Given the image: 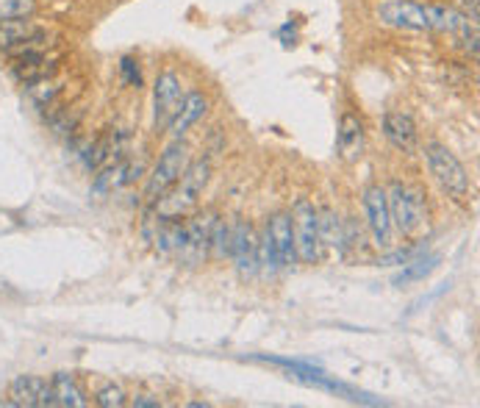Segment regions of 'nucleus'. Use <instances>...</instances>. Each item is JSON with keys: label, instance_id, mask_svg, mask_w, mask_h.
<instances>
[{"label": "nucleus", "instance_id": "f257e3e1", "mask_svg": "<svg viewBox=\"0 0 480 408\" xmlns=\"http://www.w3.org/2000/svg\"><path fill=\"white\" fill-rule=\"evenodd\" d=\"M209 178H212V162L209 159H200V162L189 164L186 173L178 178V183L153 203V209H156L153 220H181V217H186L194 209V203L203 194Z\"/></svg>", "mask_w": 480, "mask_h": 408}, {"label": "nucleus", "instance_id": "f03ea898", "mask_svg": "<svg viewBox=\"0 0 480 408\" xmlns=\"http://www.w3.org/2000/svg\"><path fill=\"white\" fill-rule=\"evenodd\" d=\"M386 200H389V214H391V225L402 234V236H414L423 231L428 212H425V200L420 194V189H411L400 181H391L386 189Z\"/></svg>", "mask_w": 480, "mask_h": 408}, {"label": "nucleus", "instance_id": "7ed1b4c3", "mask_svg": "<svg viewBox=\"0 0 480 408\" xmlns=\"http://www.w3.org/2000/svg\"><path fill=\"white\" fill-rule=\"evenodd\" d=\"M425 159H428V167H431L436 183H439L453 200L464 203V200L469 197L472 186H469V173H466V167L458 162V156L450 153L444 145L431 142V145H425Z\"/></svg>", "mask_w": 480, "mask_h": 408}, {"label": "nucleus", "instance_id": "20e7f679", "mask_svg": "<svg viewBox=\"0 0 480 408\" xmlns=\"http://www.w3.org/2000/svg\"><path fill=\"white\" fill-rule=\"evenodd\" d=\"M186 167H189V148L181 142V140H175L162 156H159V162H156V167H153V173H151V178H148V186H145V200L153 203L162 197V194H167L175 183H178V178L186 173Z\"/></svg>", "mask_w": 480, "mask_h": 408}, {"label": "nucleus", "instance_id": "39448f33", "mask_svg": "<svg viewBox=\"0 0 480 408\" xmlns=\"http://www.w3.org/2000/svg\"><path fill=\"white\" fill-rule=\"evenodd\" d=\"M292 231H295V250L297 258L306 264H317L322 258V239H319V220L317 209L308 200H297L292 212Z\"/></svg>", "mask_w": 480, "mask_h": 408}, {"label": "nucleus", "instance_id": "423d86ee", "mask_svg": "<svg viewBox=\"0 0 480 408\" xmlns=\"http://www.w3.org/2000/svg\"><path fill=\"white\" fill-rule=\"evenodd\" d=\"M220 217L214 212H203V214H194L189 220H183V250H181V261L194 267L205 258V253L212 250V236H214V228H217Z\"/></svg>", "mask_w": 480, "mask_h": 408}, {"label": "nucleus", "instance_id": "0eeeda50", "mask_svg": "<svg viewBox=\"0 0 480 408\" xmlns=\"http://www.w3.org/2000/svg\"><path fill=\"white\" fill-rule=\"evenodd\" d=\"M381 23L402 31H431V15L428 6L417 4V0H383L378 6Z\"/></svg>", "mask_w": 480, "mask_h": 408}, {"label": "nucleus", "instance_id": "6e6552de", "mask_svg": "<svg viewBox=\"0 0 480 408\" xmlns=\"http://www.w3.org/2000/svg\"><path fill=\"white\" fill-rule=\"evenodd\" d=\"M181 103H183V89H181L178 76L170 73V70L162 73L156 78V87H153V125H156L159 133L170 128Z\"/></svg>", "mask_w": 480, "mask_h": 408}, {"label": "nucleus", "instance_id": "1a4fd4ad", "mask_svg": "<svg viewBox=\"0 0 480 408\" xmlns=\"http://www.w3.org/2000/svg\"><path fill=\"white\" fill-rule=\"evenodd\" d=\"M364 212H367V225L372 231V239L378 247H391V214H389V200L383 186H367L364 189Z\"/></svg>", "mask_w": 480, "mask_h": 408}, {"label": "nucleus", "instance_id": "9d476101", "mask_svg": "<svg viewBox=\"0 0 480 408\" xmlns=\"http://www.w3.org/2000/svg\"><path fill=\"white\" fill-rule=\"evenodd\" d=\"M231 256L242 278H256L258 272V236L250 223L236 220L231 234Z\"/></svg>", "mask_w": 480, "mask_h": 408}, {"label": "nucleus", "instance_id": "9b49d317", "mask_svg": "<svg viewBox=\"0 0 480 408\" xmlns=\"http://www.w3.org/2000/svg\"><path fill=\"white\" fill-rule=\"evenodd\" d=\"M264 236L269 239V245L276 247L281 267H292L297 261V250H295V231H292V214L278 212L266 220V231Z\"/></svg>", "mask_w": 480, "mask_h": 408}, {"label": "nucleus", "instance_id": "f8f14e48", "mask_svg": "<svg viewBox=\"0 0 480 408\" xmlns=\"http://www.w3.org/2000/svg\"><path fill=\"white\" fill-rule=\"evenodd\" d=\"M383 136L386 140L402 151V153H414L417 151V142H420V133H417V122L411 114H402V111H389L383 114Z\"/></svg>", "mask_w": 480, "mask_h": 408}, {"label": "nucleus", "instance_id": "ddd939ff", "mask_svg": "<svg viewBox=\"0 0 480 408\" xmlns=\"http://www.w3.org/2000/svg\"><path fill=\"white\" fill-rule=\"evenodd\" d=\"M336 151L345 162H359L364 153V122L348 111L339 120V131H336Z\"/></svg>", "mask_w": 480, "mask_h": 408}, {"label": "nucleus", "instance_id": "4468645a", "mask_svg": "<svg viewBox=\"0 0 480 408\" xmlns=\"http://www.w3.org/2000/svg\"><path fill=\"white\" fill-rule=\"evenodd\" d=\"M12 397L15 405H26V408H47L56 405L53 403V389L47 381H42L39 375H17L12 381Z\"/></svg>", "mask_w": 480, "mask_h": 408}, {"label": "nucleus", "instance_id": "2eb2a0df", "mask_svg": "<svg viewBox=\"0 0 480 408\" xmlns=\"http://www.w3.org/2000/svg\"><path fill=\"white\" fill-rule=\"evenodd\" d=\"M140 173H142V162L133 164L128 156H122L120 162H111V164L100 167V175L95 178L92 192H95V194H109V192H114V189H120V186L133 183L136 178H140Z\"/></svg>", "mask_w": 480, "mask_h": 408}, {"label": "nucleus", "instance_id": "dca6fc26", "mask_svg": "<svg viewBox=\"0 0 480 408\" xmlns=\"http://www.w3.org/2000/svg\"><path fill=\"white\" fill-rule=\"evenodd\" d=\"M12 73L17 81H23L26 87L34 81H42L53 73V61L42 53V50H26V53H15L12 61Z\"/></svg>", "mask_w": 480, "mask_h": 408}, {"label": "nucleus", "instance_id": "f3484780", "mask_svg": "<svg viewBox=\"0 0 480 408\" xmlns=\"http://www.w3.org/2000/svg\"><path fill=\"white\" fill-rule=\"evenodd\" d=\"M205 111H209V100H205L200 92H189V95H183V103H181V109H178V114L172 117V122H170L167 131L175 136V140H181V136H183L197 120L205 117Z\"/></svg>", "mask_w": 480, "mask_h": 408}, {"label": "nucleus", "instance_id": "a211bd4d", "mask_svg": "<svg viewBox=\"0 0 480 408\" xmlns=\"http://www.w3.org/2000/svg\"><path fill=\"white\" fill-rule=\"evenodd\" d=\"M439 256L436 253H423V256H417V258H411V261H405L402 264V269L397 272V276L391 278V284L394 287H408V284H417V281H425L431 272L439 267Z\"/></svg>", "mask_w": 480, "mask_h": 408}, {"label": "nucleus", "instance_id": "6ab92c4d", "mask_svg": "<svg viewBox=\"0 0 480 408\" xmlns=\"http://www.w3.org/2000/svg\"><path fill=\"white\" fill-rule=\"evenodd\" d=\"M50 389H53V403L61 405V408L87 405V397H84L81 386L76 383V378L70 372H56L53 381H50Z\"/></svg>", "mask_w": 480, "mask_h": 408}, {"label": "nucleus", "instance_id": "aec40b11", "mask_svg": "<svg viewBox=\"0 0 480 408\" xmlns=\"http://www.w3.org/2000/svg\"><path fill=\"white\" fill-rule=\"evenodd\" d=\"M317 220H319V239H322V245H328V247H339V250L345 247L348 236H345V231H341L339 217H336L330 209L317 212Z\"/></svg>", "mask_w": 480, "mask_h": 408}, {"label": "nucleus", "instance_id": "412c9836", "mask_svg": "<svg viewBox=\"0 0 480 408\" xmlns=\"http://www.w3.org/2000/svg\"><path fill=\"white\" fill-rule=\"evenodd\" d=\"M37 12V0H0V23L23 20Z\"/></svg>", "mask_w": 480, "mask_h": 408}, {"label": "nucleus", "instance_id": "4be33fe9", "mask_svg": "<svg viewBox=\"0 0 480 408\" xmlns=\"http://www.w3.org/2000/svg\"><path fill=\"white\" fill-rule=\"evenodd\" d=\"M120 76H122V81L128 84V87H136L140 89L142 87V67H140V61H136L133 56H122L120 58Z\"/></svg>", "mask_w": 480, "mask_h": 408}, {"label": "nucleus", "instance_id": "5701e85b", "mask_svg": "<svg viewBox=\"0 0 480 408\" xmlns=\"http://www.w3.org/2000/svg\"><path fill=\"white\" fill-rule=\"evenodd\" d=\"M61 92V87L56 84V81H47V78H42V81H34V84H28V95L39 103V106H47V103H53V98Z\"/></svg>", "mask_w": 480, "mask_h": 408}, {"label": "nucleus", "instance_id": "b1692460", "mask_svg": "<svg viewBox=\"0 0 480 408\" xmlns=\"http://www.w3.org/2000/svg\"><path fill=\"white\" fill-rule=\"evenodd\" d=\"M95 403H98L100 408H120V405H125L128 400H125V392H122L120 386L106 383V386L95 394Z\"/></svg>", "mask_w": 480, "mask_h": 408}, {"label": "nucleus", "instance_id": "393cba45", "mask_svg": "<svg viewBox=\"0 0 480 408\" xmlns=\"http://www.w3.org/2000/svg\"><path fill=\"white\" fill-rule=\"evenodd\" d=\"M425 253V245H417V247H405V250H394V253H386L378 264L381 267H394V264H405V261H411V258H417V256H423Z\"/></svg>", "mask_w": 480, "mask_h": 408}, {"label": "nucleus", "instance_id": "a878e982", "mask_svg": "<svg viewBox=\"0 0 480 408\" xmlns=\"http://www.w3.org/2000/svg\"><path fill=\"white\" fill-rule=\"evenodd\" d=\"M130 403H133V408H159V405H162V403H159V400H153L151 394H136Z\"/></svg>", "mask_w": 480, "mask_h": 408}, {"label": "nucleus", "instance_id": "bb28decb", "mask_svg": "<svg viewBox=\"0 0 480 408\" xmlns=\"http://www.w3.org/2000/svg\"><path fill=\"white\" fill-rule=\"evenodd\" d=\"M461 6L466 9L464 15H466L469 20H475V23H477V15H480V12H477V0H461Z\"/></svg>", "mask_w": 480, "mask_h": 408}, {"label": "nucleus", "instance_id": "cd10ccee", "mask_svg": "<svg viewBox=\"0 0 480 408\" xmlns=\"http://www.w3.org/2000/svg\"><path fill=\"white\" fill-rule=\"evenodd\" d=\"M281 39H284V45H287V47H289V45H295V31H292V23L281 28Z\"/></svg>", "mask_w": 480, "mask_h": 408}]
</instances>
